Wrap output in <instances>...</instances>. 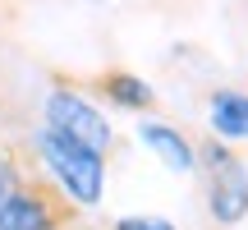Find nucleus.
<instances>
[{"mask_svg":"<svg viewBox=\"0 0 248 230\" xmlns=\"http://www.w3.org/2000/svg\"><path fill=\"white\" fill-rule=\"evenodd\" d=\"M198 166L207 170V207L221 226H239L248 216V166L225 143H202Z\"/></svg>","mask_w":248,"mask_h":230,"instance_id":"nucleus-3","label":"nucleus"},{"mask_svg":"<svg viewBox=\"0 0 248 230\" xmlns=\"http://www.w3.org/2000/svg\"><path fill=\"white\" fill-rule=\"evenodd\" d=\"M97 92L106 101H115V106H124V111H152V106H156V97H152L147 83L133 79V74H120V69L101 74V79H97Z\"/></svg>","mask_w":248,"mask_h":230,"instance_id":"nucleus-6","label":"nucleus"},{"mask_svg":"<svg viewBox=\"0 0 248 230\" xmlns=\"http://www.w3.org/2000/svg\"><path fill=\"white\" fill-rule=\"evenodd\" d=\"M115 230H175V226L161 216H124V221H115Z\"/></svg>","mask_w":248,"mask_h":230,"instance_id":"nucleus-8","label":"nucleus"},{"mask_svg":"<svg viewBox=\"0 0 248 230\" xmlns=\"http://www.w3.org/2000/svg\"><path fill=\"white\" fill-rule=\"evenodd\" d=\"M37 152H42L51 180L60 184L64 198H74L78 207H97L101 203V189H106V161L101 152L83 148V143L64 138L60 129H37Z\"/></svg>","mask_w":248,"mask_h":230,"instance_id":"nucleus-1","label":"nucleus"},{"mask_svg":"<svg viewBox=\"0 0 248 230\" xmlns=\"http://www.w3.org/2000/svg\"><path fill=\"white\" fill-rule=\"evenodd\" d=\"M14 184H18V166L0 157V207H5V198L14 194Z\"/></svg>","mask_w":248,"mask_h":230,"instance_id":"nucleus-9","label":"nucleus"},{"mask_svg":"<svg viewBox=\"0 0 248 230\" xmlns=\"http://www.w3.org/2000/svg\"><path fill=\"white\" fill-rule=\"evenodd\" d=\"M138 138H142V148H152L170 170H179V175H193L198 170V148L175 124H138Z\"/></svg>","mask_w":248,"mask_h":230,"instance_id":"nucleus-5","label":"nucleus"},{"mask_svg":"<svg viewBox=\"0 0 248 230\" xmlns=\"http://www.w3.org/2000/svg\"><path fill=\"white\" fill-rule=\"evenodd\" d=\"M212 129L221 138H248V97L244 92H216L212 97Z\"/></svg>","mask_w":248,"mask_h":230,"instance_id":"nucleus-7","label":"nucleus"},{"mask_svg":"<svg viewBox=\"0 0 248 230\" xmlns=\"http://www.w3.org/2000/svg\"><path fill=\"white\" fill-rule=\"evenodd\" d=\"M78 221V203L60 194V184L37 170H18L14 194L0 207V230H69Z\"/></svg>","mask_w":248,"mask_h":230,"instance_id":"nucleus-2","label":"nucleus"},{"mask_svg":"<svg viewBox=\"0 0 248 230\" xmlns=\"http://www.w3.org/2000/svg\"><path fill=\"white\" fill-rule=\"evenodd\" d=\"M46 129H60L64 138L83 143V148L101 152V157L110 152V138H115L110 124H106V115L92 106L83 92H74V88H55L51 97H46Z\"/></svg>","mask_w":248,"mask_h":230,"instance_id":"nucleus-4","label":"nucleus"}]
</instances>
